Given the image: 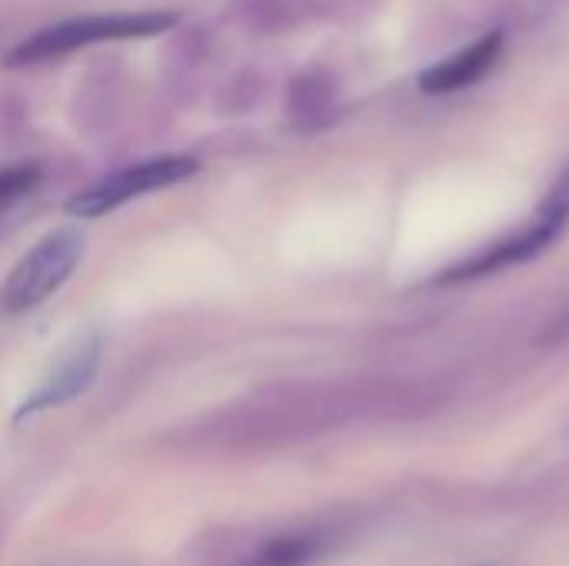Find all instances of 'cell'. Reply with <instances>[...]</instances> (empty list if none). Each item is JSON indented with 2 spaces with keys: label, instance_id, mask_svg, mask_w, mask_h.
Returning a JSON list of instances; mask_svg holds the SVG:
<instances>
[{
  "label": "cell",
  "instance_id": "cell-1",
  "mask_svg": "<svg viewBox=\"0 0 569 566\" xmlns=\"http://www.w3.org/2000/svg\"><path fill=\"white\" fill-rule=\"evenodd\" d=\"M177 27L173 10H123V13H87L70 17L60 23H50L37 30L33 37L20 40L7 63L13 67H33L47 60H60L80 47L103 43V40H130V37H157Z\"/></svg>",
  "mask_w": 569,
  "mask_h": 566
},
{
  "label": "cell",
  "instance_id": "cell-12",
  "mask_svg": "<svg viewBox=\"0 0 569 566\" xmlns=\"http://www.w3.org/2000/svg\"><path fill=\"white\" fill-rule=\"evenodd\" d=\"M43 173L37 163H10V167H0V210L17 203L20 197L33 193L40 187Z\"/></svg>",
  "mask_w": 569,
  "mask_h": 566
},
{
  "label": "cell",
  "instance_id": "cell-9",
  "mask_svg": "<svg viewBox=\"0 0 569 566\" xmlns=\"http://www.w3.org/2000/svg\"><path fill=\"white\" fill-rule=\"evenodd\" d=\"M323 550V540L317 534H283L260 547L250 560L240 566H307L313 564Z\"/></svg>",
  "mask_w": 569,
  "mask_h": 566
},
{
  "label": "cell",
  "instance_id": "cell-8",
  "mask_svg": "<svg viewBox=\"0 0 569 566\" xmlns=\"http://www.w3.org/2000/svg\"><path fill=\"white\" fill-rule=\"evenodd\" d=\"M337 100V83L333 77L320 73V70H310V73H300L293 83H290V93H287V113L293 123L300 127H313L320 123L330 107Z\"/></svg>",
  "mask_w": 569,
  "mask_h": 566
},
{
  "label": "cell",
  "instance_id": "cell-7",
  "mask_svg": "<svg viewBox=\"0 0 569 566\" xmlns=\"http://www.w3.org/2000/svg\"><path fill=\"white\" fill-rule=\"evenodd\" d=\"M500 50H503V33H487L477 43H470L467 50L453 53L450 60L423 70L420 87L427 93H453V90H463V87L477 83L480 77H487V70H493Z\"/></svg>",
  "mask_w": 569,
  "mask_h": 566
},
{
  "label": "cell",
  "instance_id": "cell-10",
  "mask_svg": "<svg viewBox=\"0 0 569 566\" xmlns=\"http://www.w3.org/2000/svg\"><path fill=\"white\" fill-rule=\"evenodd\" d=\"M117 87H120V70H113V63L90 67L83 87L77 90V110H83V117L103 120L107 107L117 103Z\"/></svg>",
  "mask_w": 569,
  "mask_h": 566
},
{
  "label": "cell",
  "instance_id": "cell-13",
  "mask_svg": "<svg viewBox=\"0 0 569 566\" xmlns=\"http://www.w3.org/2000/svg\"><path fill=\"white\" fill-rule=\"evenodd\" d=\"M257 93H260L257 73L243 70V73H233V77L220 87L217 103H220L223 113H243V110H250V107L257 103Z\"/></svg>",
  "mask_w": 569,
  "mask_h": 566
},
{
  "label": "cell",
  "instance_id": "cell-3",
  "mask_svg": "<svg viewBox=\"0 0 569 566\" xmlns=\"http://www.w3.org/2000/svg\"><path fill=\"white\" fill-rule=\"evenodd\" d=\"M200 170V163L193 157H153V160H140L130 163L110 177H103L100 183L80 190L77 197L67 200V210L73 217H103L117 207H123L127 200L147 197L153 190H167L173 183L190 180Z\"/></svg>",
  "mask_w": 569,
  "mask_h": 566
},
{
  "label": "cell",
  "instance_id": "cell-6",
  "mask_svg": "<svg viewBox=\"0 0 569 566\" xmlns=\"http://www.w3.org/2000/svg\"><path fill=\"white\" fill-rule=\"evenodd\" d=\"M213 60V37L207 27H183L163 50V87L170 97L187 100L197 93L207 67Z\"/></svg>",
  "mask_w": 569,
  "mask_h": 566
},
{
  "label": "cell",
  "instance_id": "cell-4",
  "mask_svg": "<svg viewBox=\"0 0 569 566\" xmlns=\"http://www.w3.org/2000/svg\"><path fill=\"white\" fill-rule=\"evenodd\" d=\"M569 217V180L553 193L550 207L520 234L493 244L490 250L463 260L460 267H453V274H447V280H463V277H480V274H490V270H500L507 264H520V260H530L533 254H540L543 247H550V240L560 234V227L567 224Z\"/></svg>",
  "mask_w": 569,
  "mask_h": 566
},
{
  "label": "cell",
  "instance_id": "cell-2",
  "mask_svg": "<svg viewBox=\"0 0 569 566\" xmlns=\"http://www.w3.org/2000/svg\"><path fill=\"white\" fill-rule=\"evenodd\" d=\"M83 240L77 230L63 227L47 234L7 277L0 290V310L3 314H27L40 307L47 297H53L80 264Z\"/></svg>",
  "mask_w": 569,
  "mask_h": 566
},
{
  "label": "cell",
  "instance_id": "cell-5",
  "mask_svg": "<svg viewBox=\"0 0 569 566\" xmlns=\"http://www.w3.org/2000/svg\"><path fill=\"white\" fill-rule=\"evenodd\" d=\"M97 364H100V337L97 334H87L80 340H73L63 357L53 364V370L43 377V384L17 407V424L40 414V410H50V407H60L67 400H73L77 394H83L97 374Z\"/></svg>",
  "mask_w": 569,
  "mask_h": 566
},
{
  "label": "cell",
  "instance_id": "cell-11",
  "mask_svg": "<svg viewBox=\"0 0 569 566\" xmlns=\"http://www.w3.org/2000/svg\"><path fill=\"white\" fill-rule=\"evenodd\" d=\"M297 0H237V20H243L250 30L273 33L293 23Z\"/></svg>",
  "mask_w": 569,
  "mask_h": 566
}]
</instances>
